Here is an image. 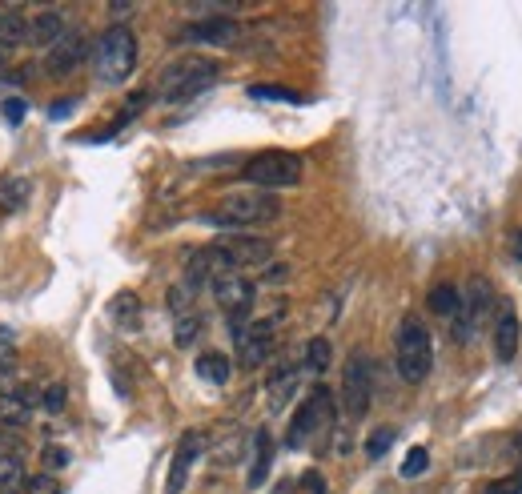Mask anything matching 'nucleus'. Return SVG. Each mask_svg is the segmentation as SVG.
I'll list each match as a JSON object with an SVG mask.
<instances>
[{
	"label": "nucleus",
	"instance_id": "423d86ee",
	"mask_svg": "<svg viewBox=\"0 0 522 494\" xmlns=\"http://www.w3.org/2000/svg\"><path fill=\"white\" fill-rule=\"evenodd\" d=\"M93 61H97L101 81H113V85L125 81V77L137 69V37H133L125 25H113V29L101 37Z\"/></svg>",
	"mask_w": 522,
	"mask_h": 494
},
{
	"label": "nucleus",
	"instance_id": "f8f14e48",
	"mask_svg": "<svg viewBox=\"0 0 522 494\" xmlns=\"http://www.w3.org/2000/svg\"><path fill=\"white\" fill-rule=\"evenodd\" d=\"M181 37H185V41H197V45H237L241 25L229 21V17H209V21H193V25H185Z\"/></svg>",
	"mask_w": 522,
	"mask_h": 494
},
{
	"label": "nucleus",
	"instance_id": "f03ea898",
	"mask_svg": "<svg viewBox=\"0 0 522 494\" xmlns=\"http://www.w3.org/2000/svg\"><path fill=\"white\" fill-rule=\"evenodd\" d=\"M394 362H398L402 382H410V386L426 382V374H430V366H434V342H430V330H426L422 318H402V322H398Z\"/></svg>",
	"mask_w": 522,
	"mask_h": 494
},
{
	"label": "nucleus",
	"instance_id": "7c9ffc66",
	"mask_svg": "<svg viewBox=\"0 0 522 494\" xmlns=\"http://www.w3.org/2000/svg\"><path fill=\"white\" fill-rule=\"evenodd\" d=\"M486 494H522V470H518V474H510V478L490 482V486H486Z\"/></svg>",
	"mask_w": 522,
	"mask_h": 494
},
{
	"label": "nucleus",
	"instance_id": "f257e3e1",
	"mask_svg": "<svg viewBox=\"0 0 522 494\" xmlns=\"http://www.w3.org/2000/svg\"><path fill=\"white\" fill-rule=\"evenodd\" d=\"M282 213V201L266 189H237L229 197H221L201 221L205 225H217V229H253V225H270L278 221Z\"/></svg>",
	"mask_w": 522,
	"mask_h": 494
},
{
	"label": "nucleus",
	"instance_id": "c85d7f7f",
	"mask_svg": "<svg viewBox=\"0 0 522 494\" xmlns=\"http://www.w3.org/2000/svg\"><path fill=\"white\" fill-rule=\"evenodd\" d=\"M390 442H394V426H382V430H374V434L366 438V454H370V458H382V454L390 450Z\"/></svg>",
	"mask_w": 522,
	"mask_h": 494
},
{
	"label": "nucleus",
	"instance_id": "393cba45",
	"mask_svg": "<svg viewBox=\"0 0 522 494\" xmlns=\"http://www.w3.org/2000/svg\"><path fill=\"white\" fill-rule=\"evenodd\" d=\"M326 366H330V342L326 338H310V346H306V370L322 374Z\"/></svg>",
	"mask_w": 522,
	"mask_h": 494
},
{
	"label": "nucleus",
	"instance_id": "f704fd0d",
	"mask_svg": "<svg viewBox=\"0 0 522 494\" xmlns=\"http://www.w3.org/2000/svg\"><path fill=\"white\" fill-rule=\"evenodd\" d=\"M306 490H310V494H326V482H322V474H314V470H310V474H306Z\"/></svg>",
	"mask_w": 522,
	"mask_h": 494
},
{
	"label": "nucleus",
	"instance_id": "5701e85b",
	"mask_svg": "<svg viewBox=\"0 0 522 494\" xmlns=\"http://www.w3.org/2000/svg\"><path fill=\"white\" fill-rule=\"evenodd\" d=\"M25 177H0V209L5 213H17L25 205Z\"/></svg>",
	"mask_w": 522,
	"mask_h": 494
},
{
	"label": "nucleus",
	"instance_id": "cd10ccee",
	"mask_svg": "<svg viewBox=\"0 0 522 494\" xmlns=\"http://www.w3.org/2000/svg\"><path fill=\"white\" fill-rule=\"evenodd\" d=\"M249 93L261 97V101H294V105H302V97L294 89H278V85H253Z\"/></svg>",
	"mask_w": 522,
	"mask_h": 494
},
{
	"label": "nucleus",
	"instance_id": "dca6fc26",
	"mask_svg": "<svg viewBox=\"0 0 522 494\" xmlns=\"http://www.w3.org/2000/svg\"><path fill=\"white\" fill-rule=\"evenodd\" d=\"M270 462H274V438H270V430L261 426L257 434H253V466H249V486H261L270 478Z\"/></svg>",
	"mask_w": 522,
	"mask_h": 494
},
{
	"label": "nucleus",
	"instance_id": "4468645a",
	"mask_svg": "<svg viewBox=\"0 0 522 494\" xmlns=\"http://www.w3.org/2000/svg\"><path fill=\"white\" fill-rule=\"evenodd\" d=\"M494 354H498V362H510L518 354V314H514V306L494 310Z\"/></svg>",
	"mask_w": 522,
	"mask_h": 494
},
{
	"label": "nucleus",
	"instance_id": "20e7f679",
	"mask_svg": "<svg viewBox=\"0 0 522 494\" xmlns=\"http://www.w3.org/2000/svg\"><path fill=\"white\" fill-rule=\"evenodd\" d=\"M334 430V394L326 390V386H318L302 406H298V414H294V422H290V434H286V442L294 446V450H306L310 442H318V438H326Z\"/></svg>",
	"mask_w": 522,
	"mask_h": 494
},
{
	"label": "nucleus",
	"instance_id": "4be33fe9",
	"mask_svg": "<svg viewBox=\"0 0 522 494\" xmlns=\"http://www.w3.org/2000/svg\"><path fill=\"white\" fill-rule=\"evenodd\" d=\"M109 314H113V322H117V326L133 330V326H137V318H141V302H137V294H117V298L109 302Z\"/></svg>",
	"mask_w": 522,
	"mask_h": 494
},
{
	"label": "nucleus",
	"instance_id": "e433bc0d",
	"mask_svg": "<svg viewBox=\"0 0 522 494\" xmlns=\"http://www.w3.org/2000/svg\"><path fill=\"white\" fill-rule=\"evenodd\" d=\"M65 466V450H45V466Z\"/></svg>",
	"mask_w": 522,
	"mask_h": 494
},
{
	"label": "nucleus",
	"instance_id": "9b49d317",
	"mask_svg": "<svg viewBox=\"0 0 522 494\" xmlns=\"http://www.w3.org/2000/svg\"><path fill=\"white\" fill-rule=\"evenodd\" d=\"M201 442H205V434H201V430H189V434L177 442L173 462H169V482H165V490H169V494H181V490H185L189 470H193V462L201 458Z\"/></svg>",
	"mask_w": 522,
	"mask_h": 494
},
{
	"label": "nucleus",
	"instance_id": "6ab92c4d",
	"mask_svg": "<svg viewBox=\"0 0 522 494\" xmlns=\"http://www.w3.org/2000/svg\"><path fill=\"white\" fill-rule=\"evenodd\" d=\"M458 302H462V290L450 286V282H438V286L430 290V298H426V306H430L434 318H454V314H458Z\"/></svg>",
	"mask_w": 522,
	"mask_h": 494
},
{
	"label": "nucleus",
	"instance_id": "c756f323",
	"mask_svg": "<svg viewBox=\"0 0 522 494\" xmlns=\"http://www.w3.org/2000/svg\"><path fill=\"white\" fill-rule=\"evenodd\" d=\"M426 466H430V454H426V446H414V450L406 454V462H402V478H418Z\"/></svg>",
	"mask_w": 522,
	"mask_h": 494
},
{
	"label": "nucleus",
	"instance_id": "2eb2a0df",
	"mask_svg": "<svg viewBox=\"0 0 522 494\" xmlns=\"http://www.w3.org/2000/svg\"><path fill=\"white\" fill-rule=\"evenodd\" d=\"M33 402H37V390H33V386L5 390V394H0V422H9V426H25V422H29V414H33Z\"/></svg>",
	"mask_w": 522,
	"mask_h": 494
},
{
	"label": "nucleus",
	"instance_id": "7ed1b4c3",
	"mask_svg": "<svg viewBox=\"0 0 522 494\" xmlns=\"http://www.w3.org/2000/svg\"><path fill=\"white\" fill-rule=\"evenodd\" d=\"M217 61H201V57H185V61H177V65H169L165 69V77H161V101H169V105H177V101H193V97H201L213 81H217Z\"/></svg>",
	"mask_w": 522,
	"mask_h": 494
},
{
	"label": "nucleus",
	"instance_id": "1a4fd4ad",
	"mask_svg": "<svg viewBox=\"0 0 522 494\" xmlns=\"http://www.w3.org/2000/svg\"><path fill=\"white\" fill-rule=\"evenodd\" d=\"M374 402V362L366 354H350L342 370V410L350 422H362Z\"/></svg>",
	"mask_w": 522,
	"mask_h": 494
},
{
	"label": "nucleus",
	"instance_id": "58836bf2",
	"mask_svg": "<svg viewBox=\"0 0 522 494\" xmlns=\"http://www.w3.org/2000/svg\"><path fill=\"white\" fill-rule=\"evenodd\" d=\"M0 61H5V53H0Z\"/></svg>",
	"mask_w": 522,
	"mask_h": 494
},
{
	"label": "nucleus",
	"instance_id": "0eeeda50",
	"mask_svg": "<svg viewBox=\"0 0 522 494\" xmlns=\"http://www.w3.org/2000/svg\"><path fill=\"white\" fill-rule=\"evenodd\" d=\"M233 342H237V362L245 370H257L274 354L278 318H241V322H233Z\"/></svg>",
	"mask_w": 522,
	"mask_h": 494
},
{
	"label": "nucleus",
	"instance_id": "412c9836",
	"mask_svg": "<svg viewBox=\"0 0 522 494\" xmlns=\"http://www.w3.org/2000/svg\"><path fill=\"white\" fill-rule=\"evenodd\" d=\"M298 390V366H282L270 378V410H282Z\"/></svg>",
	"mask_w": 522,
	"mask_h": 494
},
{
	"label": "nucleus",
	"instance_id": "6e6552de",
	"mask_svg": "<svg viewBox=\"0 0 522 494\" xmlns=\"http://www.w3.org/2000/svg\"><path fill=\"white\" fill-rule=\"evenodd\" d=\"M494 310H498V302H494L490 282H486V278H474V282L462 290L458 314L450 318V322H454V342H470V338L486 326V318H490Z\"/></svg>",
	"mask_w": 522,
	"mask_h": 494
},
{
	"label": "nucleus",
	"instance_id": "2f4dec72",
	"mask_svg": "<svg viewBox=\"0 0 522 494\" xmlns=\"http://www.w3.org/2000/svg\"><path fill=\"white\" fill-rule=\"evenodd\" d=\"M17 366V346L13 342H0V374H9Z\"/></svg>",
	"mask_w": 522,
	"mask_h": 494
},
{
	"label": "nucleus",
	"instance_id": "aec40b11",
	"mask_svg": "<svg viewBox=\"0 0 522 494\" xmlns=\"http://www.w3.org/2000/svg\"><path fill=\"white\" fill-rule=\"evenodd\" d=\"M229 358L221 354V350H205V354H197V378L201 382H213V386H221V382H229Z\"/></svg>",
	"mask_w": 522,
	"mask_h": 494
},
{
	"label": "nucleus",
	"instance_id": "ddd939ff",
	"mask_svg": "<svg viewBox=\"0 0 522 494\" xmlns=\"http://www.w3.org/2000/svg\"><path fill=\"white\" fill-rule=\"evenodd\" d=\"M81 57H85V37L65 29V37H61V41L49 49V73H53V77H65V73H73V69L81 65Z\"/></svg>",
	"mask_w": 522,
	"mask_h": 494
},
{
	"label": "nucleus",
	"instance_id": "72a5a7b5",
	"mask_svg": "<svg viewBox=\"0 0 522 494\" xmlns=\"http://www.w3.org/2000/svg\"><path fill=\"white\" fill-rule=\"evenodd\" d=\"M61 402H65V386H53V394H45V406H49V410H61Z\"/></svg>",
	"mask_w": 522,
	"mask_h": 494
},
{
	"label": "nucleus",
	"instance_id": "f3484780",
	"mask_svg": "<svg viewBox=\"0 0 522 494\" xmlns=\"http://www.w3.org/2000/svg\"><path fill=\"white\" fill-rule=\"evenodd\" d=\"M25 37H29L33 45H57V41L65 37V21H61V13H41V17H33Z\"/></svg>",
	"mask_w": 522,
	"mask_h": 494
},
{
	"label": "nucleus",
	"instance_id": "bb28decb",
	"mask_svg": "<svg viewBox=\"0 0 522 494\" xmlns=\"http://www.w3.org/2000/svg\"><path fill=\"white\" fill-rule=\"evenodd\" d=\"M21 494H61V478L57 474H29Z\"/></svg>",
	"mask_w": 522,
	"mask_h": 494
},
{
	"label": "nucleus",
	"instance_id": "9d476101",
	"mask_svg": "<svg viewBox=\"0 0 522 494\" xmlns=\"http://www.w3.org/2000/svg\"><path fill=\"white\" fill-rule=\"evenodd\" d=\"M209 286H213L217 306H221L233 322L249 318V310H253V282H245L241 274H225V278H217V282H209Z\"/></svg>",
	"mask_w": 522,
	"mask_h": 494
},
{
	"label": "nucleus",
	"instance_id": "a878e982",
	"mask_svg": "<svg viewBox=\"0 0 522 494\" xmlns=\"http://www.w3.org/2000/svg\"><path fill=\"white\" fill-rule=\"evenodd\" d=\"M197 334H201V318H197V310L177 314V346H189Z\"/></svg>",
	"mask_w": 522,
	"mask_h": 494
},
{
	"label": "nucleus",
	"instance_id": "4c0bfd02",
	"mask_svg": "<svg viewBox=\"0 0 522 494\" xmlns=\"http://www.w3.org/2000/svg\"><path fill=\"white\" fill-rule=\"evenodd\" d=\"M518 454H522V442H518Z\"/></svg>",
	"mask_w": 522,
	"mask_h": 494
},
{
	"label": "nucleus",
	"instance_id": "b1692460",
	"mask_svg": "<svg viewBox=\"0 0 522 494\" xmlns=\"http://www.w3.org/2000/svg\"><path fill=\"white\" fill-rule=\"evenodd\" d=\"M25 29H29V21H25L21 13H13V9H5V13H0V45L25 41Z\"/></svg>",
	"mask_w": 522,
	"mask_h": 494
},
{
	"label": "nucleus",
	"instance_id": "39448f33",
	"mask_svg": "<svg viewBox=\"0 0 522 494\" xmlns=\"http://www.w3.org/2000/svg\"><path fill=\"white\" fill-rule=\"evenodd\" d=\"M241 177L257 189H290L302 181V157L298 153H286V149H266L245 161Z\"/></svg>",
	"mask_w": 522,
	"mask_h": 494
},
{
	"label": "nucleus",
	"instance_id": "a211bd4d",
	"mask_svg": "<svg viewBox=\"0 0 522 494\" xmlns=\"http://www.w3.org/2000/svg\"><path fill=\"white\" fill-rule=\"evenodd\" d=\"M25 462H21V454H13V450H0V490L5 494H17V490H25Z\"/></svg>",
	"mask_w": 522,
	"mask_h": 494
},
{
	"label": "nucleus",
	"instance_id": "c9c22d12",
	"mask_svg": "<svg viewBox=\"0 0 522 494\" xmlns=\"http://www.w3.org/2000/svg\"><path fill=\"white\" fill-rule=\"evenodd\" d=\"M510 254H514V262H522V229L510 237Z\"/></svg>",
	"mask_w": 522,
	"mask_h": 494
},
{
	"label": "nucleus",
	"instance_id": "473e14b6",
	"mask_svg": "<svg viewBox=\"0 0 522 494\" xmlns=\"http://www.w3.org/2000/svg\"><path fill=\"white\" fill-rule=\"evenodd\" d=\"M5 117L17 125V121H25V101H17V97H9L5 101Z\"/></svg>",
	"mask_w": 522,
	"mask_h": 494
}]
</instances>
